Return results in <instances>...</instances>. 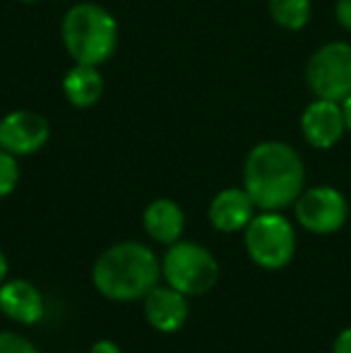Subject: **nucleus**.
<instances>
[{
  "label": "nucleus",
  "mask_w": 351,
  "mask_h": 353,
  "mask_svg": "<svg viewBox=\"0 0 351 353\" xmlns=\"http://www.w3.org/2000/svg\"><path fill=\"white\" fill-rule=\"evenodd\" d=\"M305 168L291 144L267 140L250 149L243 166V188L258 210L279 212L303 192Z\"/></svg>",
  "instance_id": "obj_1"
},
{
  "label": "nucleus",
  "mask_w": 351,
  "mask_h": 353,
  "mask_svg": "<svg viewBox=\"0 0 351 353\" xmlns=\"http://www.w3.org/2000/svg\"><path fill=\"white\" fill-rule=\"evenodd\" d=\"M161 276V262L145 243L123 241L99 255L92 281L108 301L128 303L145 298Z\"/></svg>",
  "instance_id": "obj_2"
},
{
  "label": "nucleus",
  "mask_w": 351,
  "mask_h": 353,
  "mask_svg": "<svg viewBox=\"0 0 351 353\" xmlns=\"http://www.w3.org/2000/svg\"><path fill=\"white\" fill-rule=\"evenodd\" d=\"M63 46L75 63L103 65L118 46V22L97 3H77L61 24Z\"/></svg>",
  "instance_id": "obj_3"
},
{
  "label": "nucleus",
  "mask_w": 351,
  "mask_h": 353,
  "mask_svg": "<svg viewBox=\"0 0 351 353\" xmlns=\"http://www.w3.org/2000/svg\"><path fill=\"white\" fill-rule=\"evenodd\" d=\"M161 276L171 288L185 296H202L214 288L219 265L205 245L192 241H176L161 260Z\"/></svg>",
  "instance_id": "obj_4"
},
{
  "label": "nucleus",
  "mask_w": 351,
  "mask_h": 353,
  "mask_svg": "<svg viewBox=\"0 0 351 353\" xmlns=\"http://www.w3.org/2000/svg\"><path fill=\"white\" fill-rule=\"evenodd\" d=\"M245 250L263 270H281L294 260L296 231L279 212L255 214L245 226Z\"/></svg>",
  "instance_id": "obj_5"
},
{
  "label": "nucleus",
  "mask_w": 351,
  "mask_h": 353,
  "mask_svg": "<svg viewBox=\"0 0 351 353\" xmlns=\"http://www.w3.org/2000/svg\"><path fill=\"white\" fill-rule=\"evenodd\" d=\"M305 82L318 99L339 101L351 94V43L330 41L310 56Z\"/></svg>",
  "instance_id": "obj_6"
},
{
  "label": "nucleus",
  "mask_w": 351,
  "mask_h": 353,
  "mask_svg": "<svg viewBox=\"0 0 351 353\" xmlns=\"http://www.w3.org/2000/svg\"><path fill=\"white\" fill-rule=\"evenodd\" d=\"M294 207L301 226L318 236H330V233L339 231L349 216V205L344 195L330 185L303 190L294 202Z\"/></svg>",
  "instance_id": "obj_7"
},
{
  "label": "nucleus",
  "mask_w": 351,
  "mask_h": 353,
  "mask_svg": "<svg viewBox=\"0 0 351 353\" xmlns=\"http://www.w3.org/2000/svg\"><path fill=\"white\" fill-rule=\"evenodd\" d=\"M51 137V125L37 111H10L0 118V147L12 157H29L43 149Z\"/></svg>",
  "instance_id": "obj_8"
},
{
  "label": "nucleus",
  "mask_w": 351,
  "mask_h": 353,
  "mask_svg": "<svg viewBox=\"0 0 351 353\" xmlns=\"http://www.w3.org/2000/svg\"><path fill=\"white\" fill-rule=\"evenodd\" d=\"M344 130H347V121H344V111L339 101H330V99H315L308 103L301 116V132H303L305 142L315 149H330L342 140Z\"/></svg>",
  "instance_id": "obj_9"
},
{
  "label": "nucleus",
  "mask_w": 351,
  "mask_h": 353,
  "mask_svg": "<svg viewBox=\"0 0 351 353\" xmlns=\"http://www.w3.org/2000/svg\"><path fill=\"white\" fill-rule=\"evenodd\" d=\"M188 315H190V305H188V296L176 288L154 286L145 296V317L157 332H178L185 325Z\"/></svg>",
  "instance_id": "obj_10"
},
{
  "label": "nucleus",
  "mask_w": 351,
  "mask_h": 353,
  "mask_svg": "<svg viewBox=\"0 0 351 353\" xmlns=\"http://www.w3.org/2000/svg\"><path fill=\"white\" fill-rule=\"evenodd\" d=\"M255 210H258V205L245 188H226V190L217 192L212 200L210 221L221 233L245 231V226L253 221Z\"/></svg>",
  "instance_id": "obj_11"
},
{
  "label": "nucleus",
  "mask_w": 351,
  "mask_h": 353,
  "mask_svg": "<svg viewBox=\"0 0 351 353\" xmlns=\"http://www.w3.org/2000/svg\"><path fill=\"white\" fill-rule=\"evenodd\" d=\"M0 312L19 325H34L43 317V296L32 281L10 279L0 283Z\"/></svg>",
  "instance_id": "obj_12"
},
{
  "label": "nucleus",
  "mask_w": 351,
  "mask_h": 353,
  "mask_svg": "<svg viewBox=\"0 0 351 353\" xmlns=\"http://www.w3.org/2000/svg\"><path fill=\"white\" fill-rule=\"evenodd\" d=\"M142 223L145 231L152 241L161 243V245H174L181 241L183 228H185V214L174 200H154L147 205L145 214H142Z\"/></svg>",
  "instance_id": "obj_13"
},
{
  "label": "nucleus",
  "mask_w": 351,
  "mask_h": 353,
  "mask_svg": "<svg viewBox=\"0 0 351 353\" xmlns=\"http://www.w3.org/2000/svg\"><path fill=\"white\" fill-rule=\"evenodd\" d=\"M63 94L68 103L75 108L94 106L103 94V77L99 72V65L75 63L63 77Z\"/></svg>",
  "instance_id": "obj_14"
},
{
  "label": "nucleus",
  "mask_w": 351,
  "mask_h": 353,
  "mask_svg": "<svg viewBox=\"0 0 351 353\" xmlns=\"http://www.w3.org/2000/svg\"><path fill=\"white\" fill-rule=\"evenodd\" d=\"M270 17L279 24L281 29L299 32L310 22V0H267Z\"/></svg>",
  "instance_id": "obj_15"
},
{
  "label": "nucleus",
  "mask_w": 351,
  "mask_h": 353,
  "mask_svg": "<svg viewBox=\"0 0 351 353\" xmlns=\"http://www.w3.org/2000/svg\"><path fill=\"white\" fill-rule=\"evenodd\" d=\"M17 183H19L17 157H12V154L0 147V197H8L17 188Z\"/></svg>",
  "instance_id": "obj_16"
},
{
  "label": "nucleus",
  "mask_w": 351,
  "mask_h": 353,
  "mask_svg": "<svg viewBox=\"0 0 351 353\" xmlns=\"http://www.w3.org/2000/svg\"><path fill=\"white\" fill-rule=\"evenodd\" d=\"M0 353H39L37 346L17 332H0Z\"/></svg>",
  "instance_id": "obj_17"
},
{
  "label": "nucleus",
  "mask_w": 351,
  "mask_h": 353,
  "mask_svg": "<svg viewBox=\"0 0 351 353\" xmlns=\"http://www.w3.org/2000/svg\"><path fill=\"white\" fill-rule=\"evenodd\" d=\"M337 19L347 32H351V0H337Z\"/></svg>",
  "instance_id": "obj_18"
},
{
  "label": "nucleus",
  "mask_w": 351,
  "mask_h": 353,
  "mask_svg": "<svg viewBox=\"0 0 351 353\" xmlns=\"http://www.w3.org/2000/svg\"><path fill=\"white\" fill-rule=\"evenodd\" d=\"M332 353H351V327L344 332H339V336L334 339Z\"/></svg>",
  "instance_id": "obj_19"
},
{
  "label": "nucleus",
  "mask_w": 351,
  "mask_h": 353,
  "mask_svg": "<svg viewBox=\"0 0 351 353\" xmlns=\"http://www.w3.org/2000/svg\"><path fill=\"white\" fill-rule=\"evenodd\" d=\"M89 353H123L121 349H118L113 341H108V339H101V341H97V344L92 346V351Z\"/></svg>",
  "instance_id": "obj_20"
},
{
  "label": "nucleus",
  "mask_w": 351,
  "mask_h": 353,
  "mask_svg": "<svg viewBox=\"0 0 351 353\" xmlns=\"http://www.w3.org/2000/svg\"><path fill=\"white\" fill-rule=\"evenodd\" d=\"M342 111H344V121H347V130H351V94L342 101Z\"/></svg>",
  "instance_id": "obj_21"
},
{
  "label": "nucleus",
  "mask_w": 351,
  "mask_h": 353,
  "mask_svg": "<svg viewBox=\"0 0 351 353\" xmlns=\"http://www.w3.org/2000/svg\"><path fill=\"white\" fill-rule=\"evenodd\" d=\"M5 276H8V260H5L3 250H0V283L5 281Z\"/></svg>",
  "instance_id": "obj_22"
}]
</instances>
